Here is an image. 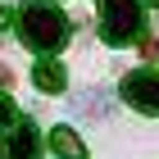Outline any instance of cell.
Returning <instances> with one entry per match:
<instances>
[{
	"mask_svg": "<svg viewBox=\"0 0 159 159\" xmlns=\"http://www.w3.org/2000/svg\"><path fill=\"white\" fill-rule=\"evenodd\" d=\"M18 27H23V46H32L37 55H50V50H59L68 41V18L46 0H27Z\"/></svg>",
	"mask_w": 159,
	"mask_h": 159,
	"instance_id": "1",
	"label": "cell"
},
{
	"mask_svg": "<svg viewBox=\"0 0 159 159\" xmlns=\"http://www.w3.org/2000/svg\"><path fill=\"white\" fill-rule=\"evenodd\" d=\"M141 23H146L141 0H100V37L109 41V46L136 41L141 37Z\"/></svg>",
	"mask_w": 159,
	"mask_h": 159,
	"instance_id": "2",
	"label": "cell"
},
{
	"mask_svg": "<svg viewBox=\"0 0 159 159\" xmlns=\"http://www.w3.org/2000/svg\"><path fill=\"white\" fill-rule=\"evenodd\" d=\"M118 91H123V100H127L132 109H141V114H159V73H150V68L127 73Z\"/></svg>",
	"mask_w": 159,
	"mask_h": 159,
	"instance_id": "3",
	"label": "cell"
},
{
	"mask_svg": "<svg viewBox=\"0 0 159 159\" xmlns=\"http://www.w3.org/2000/svg\"><path fill=\"white\" fill-rule=\"evenodd\" d=\"M5 159H41V132L37 123L23 118L9 127V141H5Z\"/></svg>",
	"mask_w": 159,
	"mask_h": 159,
	"instance_id": "4",
	"label": "cell"
},
{
	"mask_svg": "<svg viewBox=\"0 0 159 159\" xmlns=\"http://www.w3.org/2000/svg\"><path fill=\"white\" fill-rule=\"evenodd\" d=\"M50 150L59 159H86V146H82V136H77L73 127H55V132H50Z\"/></svg>",
	"mask_w": 159,
	"mask_h": 159,
	"instance_id": "5",
	"label": "cell"
},
{
	"mask_svg": "<svg viewBox=\"0 0 159 159\" xmlns=\"http://www.w3.org/2000/svg\"><path fill=\"white\" fill-rule=\"evenodd\" d=\"M32 82L46 91V96H55V91H64V82H68V73H64V64L55 59H41L37 68H32Z\"/></svg>",
	"mask_w": 159,
	"mask_h": 159,
	"instance_id": "6",
	"label": "cell"
},
{
	"mask_svg": "<svg viewBox=\"0 0 159 159\" xmlns=\"http://www.w3.org/2000/svg\"><path fill=\"white\" fill-rule=\"evenodd\" d=\"M77 109H82L86 118H96V114H105V109H109V100L100 96V91H86V96H77Z\"/></svg>",
	"mask_w": 159,
	"mask_h": 159,
	"instance_id": "7",
	"label": "cell"
},
{
	"mask_svg": "<svg viewBox=\"0 0 159 159\" xmlns=\"http://www.w3.org/2000/svg\"><path fill=\"white\" fill-rule=\"evenodd\" d=\"M14 123H18V105L9 96H0V127H14Z\"/></svg>",
	"mask_w": 159,
	"mask_h": 159,
	"instance_id": "8",
	"label": "cell"
},
{
	"mask_svg": "<svg viewBox=\"0 0 159 159\" xmlns=\"http://www.w3.org/2000/svg\"><path fill=\"white\" fill-rule=\"evenodd\" d=\"M9 23H14V14H9V9H0V32H9Z\"/></svg>",
	"mask_w": 159,
	"mask_h": 159,
	"instance_id": "9",
	"label": "cell"
}]
</instances>
